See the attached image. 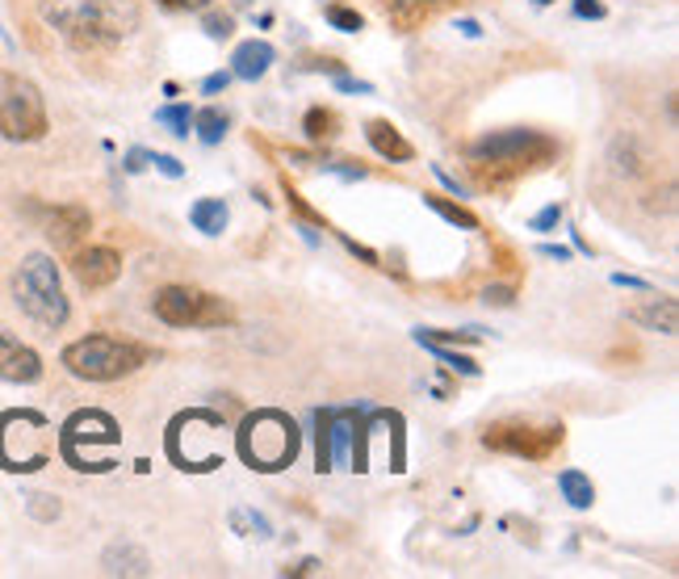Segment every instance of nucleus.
<instances>
[{
  "instance_id": "f257e3e1",
  "label": "nucleus",
  "mask_w": 679,
  "mask_h": 579,
  "mask_svg": "<svg viewBox=\"0 0 679 579\" xmlns=\"http://www.w3.org/2000/svg\"><path fill=\"white\" fill-rule=\"evenodd\" d=\"M43 13L76 50L110 47L139 30L135 0H47Z\"/></svg>"
},
{
  "instance_id": "f03ea898",
  "label": "nucleus",
  "mask_w": 679,
  "mask_h": 579,
  "mask_svg": "<svg viewBox=\"0 0 679 579\" xmlns=\"http://www.w3.org/2000/svg\"><path fill=\"white\" fill-rule=\"evenodd\" d=\"M298 445H303L298 424L278 408L248 411L239 433H235V454L244 458V466H252L260 475H278L285 466H294Z\"/></svg>"
},
{
  "instance_id": "7ed1b4c3",
  "label": "nucleus",
  "mask_w": 679,
  "mask_h": 579,
  "mask_svg": "<svg viewBox=\"0 0 679 579\" xmlns=\"http://www.w3.org/2000/svg\"><path fill=\"white\" fill-rule=\"evenodd\" d=\"M151 362V349L117 337H80L64 349V370L80 383H117Z\"/></svg>"
},
{
  "instance_id": "20e7f679",
  "label": "nucleus",
  "mask_w": 679,
  "mask_h": 579,
  "mask_svg": "<svg viewBox=\"0 0 679 579\" xmlns=\"http://www.w3.org/2000/svg\"><path fill=\"white\" fill-rule=\"evenodd\" d=\"M466 156L474 160V169H491L487 181L495 172H520V169H545L554 164L558 156V144L541 130H487L483 139H474L466 147Z\"/></svg>"
},
{
  "instance_id": "39448f33",
  "label": "nucleus",
  "mask_w": 679,
  "mask_h": 579,
  "mask_svg": "<svg viewBox=\"0 0 679 579\" xmlns=\"http://www.w3.org/2000/svg\"><path fill=\"white\" fill-rule=\"evenodd\" d=\"M13 303L22 307L25 319H34L47 332H59L68 323L71 307L64 298V286H59V269L47 252H30L22 269L13 273Z\"/></svg>"
},
{
  "instance_id": "423d86ee",
  "label": "nucleus",
  "mask_w": 679,
  "mask_h": 579,
  "mask_svg": "<svg viewBox=\"0 0 679 579\" xmlns=\"http://www.w3.org/2000/svg\"><path fill=\"white\" fill-rule=\"evenodd\" d=\"M122 433H117V420L110 411H97V408H84V411H71L68 420H64V429H59V454L68 462L71 470H93V475H105V470H114V462L97 458L93 450L97 445H105V450H114Z\"/></svg>"
},
{
  "instance_id": "0eeeda50",
  "label": "nucleus",
  "mask_w": 679,
  "mask_h": 579,
  "mask_svg": "<svg viewBox=\"0 0 679 579\" xmlns=\"http://www.w3.org/2000/svg\"><path fill=\"white\" fill-rule=\"evenodd\" d=\"M47 101L38 93V84L18 72H0V139L38 144V139H47Z\"/></svg>"
},
{
  "instance_id": "6e6552de",
  "label": "nucleus",
  "mask_w": 679,
  "mask_h": 579,
  "mask_svg": "<svg viewBox=\"0 0 679 579\" xmlns=\"http://www.w3.org/2000/svg\"><path fill=\"white\" fill-rule=\"evenodd\" d=\"M151 311H156V319L168 323V328H223V323H231L235 319V311L218 298V294L197 290V286H181V282L156 290Z\"/></svg>"
},
{
  "instance_id": "1a4fd4ad",
  "label": "nucleus",
  "mask_w": 679,
  "mask_h": 579,
  "mask_svg": "<svg viewBox=\"0 0 679 579\" xmlns=\"http://www.w3.org/2000/svg\"><path fill=\"white\" fill-rule=\"evenodd\" d=\"M563 424H529V420H495L483 433V445L495 454L524 462H545L558 445H563Z\"/></svg>"
},
{
  "instance_id": "9d476101",
  "label": "nucleus",
  "mask_w": 679,
  "mask_h": 579,
  "mask_svg": "<svg viewBox=\"0 0 679 579\" xmlns=\"http://www.w3.org/2000/svg\"><path fill=\"white\" fill-rule=\"evenodd\" d=\"M352 429H357V411L352 408L315 411V470L319 475H331L340 462H349Z\"/></svg>"
},
{
  "instance_id": "9b49d317",
  "label": "nucleus",
  "mask_w": 679,
  "mask_h": 579,
  "mask_svg": "<svg viewBox=\"0 0 679 579\" xmlns=\"http://www.w3.org/2000/svg\"><path fill=\"white\" fill-rule=\"evenodd\" d=\"M71 277H76V282H80L84 290L114 286L117 277H122V257H117L114 248H105V243L80 248V252L71 257Z\"/></svg>"
},
{
  "instance_id": "f8f14e48",
  "label": "nucleus",
  "mask_w": 679,
  "mask_h": 579,
  "mask_svg": "<svg viewBox=\"0 0 679 579\" xmlns=\"http://www.w3.org/2000/svg\"><path fill=\"white\" fill-rule=\"evenodd\" d=\"M38 218H43V231L55 248H76L93 231V215L84 206H43Z\"/></svg>"
},
{
  "instance_id": "ddd939ff",
  "label": "nucleus",
  "mask_w": 679,
  "mask_h": 579,
  "mask_svg": "<svg viewBox=\"0 0 679 579\" xmlns=\"http://www.w3.org/2000/svg\"><path fill=\"white\" fill-rule=\"evenodd\" d=\"M0 378L13 386H34L43 378V357L30 344L13 340L9 332H0Z\"/></svg>"
},
{
  "instance_id": "4468645a",
  "label": "nucleus",
  "mask_w": 679,
  "mask_h": 579,
  "mask_svg": "<svg viewBox=\"0 0 679 579\" xmlns=\"http://www.w3.org/2000/svg\"><path fill=\"white\" fill-rule=\"evenodd\" d=\"M278 64V47L264 43V38H248L231 50V76L235 80H252L257 84L260 76H269V68Z\"/></svg>"
},
{
  "instance_id": "2eb2a0df",
  "label": "nucleus",
  "mask_w": 679,
  "mask_h": 579,
  "mask_svg": "<svg viewBox=\"0 0 679 579\" xmlns=\"http://www.w3.org/2000/svg\"><path fill=\"white\" fill-rule=\"evenodd\" d=\"M365 139L374 147L382 160H391V164H407V160H416V147L403 139V130H395L386 118H370L365 122Z\"/></svg>"
},
{
  "instance_id": "dca6fc26",
  "label": "nucleus",
  "mask_w": 679,
  "mask_h": 579,
  "mask_svg": "<svg viewBox=\"0 0 679 579\" xmlns=\"http://www.w3.org/2000/svg\"><path fill=\"white\" fill-rule=\"evenodd\" d=\"M630 319H633V323H642L646 332L676 337V332H679V303H676V298H650L646 307H633Z\"/></svg>"
},
{
  "instance_id": "f3484780",
  "label": "nucleus",
  "mask_w": 679,
  "mask_h": 579,
  "mask_svg": "<svg viewBox=\"0 0 679 579\" xmlns=\"http://www.w3.org/2000/svg\"><path fill=\"white\" fill-rule=\"evenodd\" d=\"M101 567L110 571V576H151V558L143 546L135 542H114L105 555H101Z\"/></svg>"
},
{
  "instance_id": "a211bd4d",
  "label": "nucleus",
  "mask_w": 679,
  "mask_h": 579,
  "mask_svg": "<svg viewBox=\"0 0 679 579\" xmlns=\"http://www.w3.org/2000/svg\"><path fill=\"white\" fill-rule=\"evenodd\" d=\"M189 223H193L202 236H223L227 223H231V211H227L223 197H197V202L189 206Z\"/></svg>"
},
{
  "instance_id": "6ab92c4d",
  "label": "nucleus",
  "mask_w": 679,
  "mask_h": 579,
  "mask_svg": "<svg viewBox=\"0 0 679 579\" xmlns=\"http://www.w3.org/2000/svg\"><path fill=\"white\" fill-rule=\"evenodd\" d=\"M558 491H563V500L575 508V512H587V508L596 504V487H591V479H587L584 470H575V466L558 470Z\"/></svg>"
},
{
  "instance_id": "aec40b11",
  "label": "nucleus",
  "mask_w": 679,
  "mask_h": 579,
  "mask_svg": "<svg viewBox=\"0 0 679 579\" xmlns=\"http://www.w3.org/2000/svg\"><path fill=\"white\" fill-rule=\"evenodd\" d=\"M227 126H231V118H227L218 105H206V110H197V114H193V135H197L206 147L223 144V139H227Z\"/></svg>"
},
{
  "instance_id": "412c9836",
  "label": "nucleus",
  "mask_w": 679,
  "mask_h": 579,
  "mask_svg": "<svg viewBox=\"0 0 679 579\" xmlns=\"http://www.w3.org/2000/svg\"><path fill=\"white\" fill-rule=\"evenodd\" d=\"M303 130H306V139H310V144L336 139V135H340V114H336V110H324V105H315V110H306Z\"/></svg>"
},
{
  "instance_id": "4be33fe9",
  "label": "nucleus",
  "mask_w": 679,
  "mask_h": 579,
  "mask_svg": "<svg viewBox=\"0 0 679 579\" xmlns=\"http://www.w3.org/2000/svg\"><path fill=\"white\" fill-rule=\"evenodd\" d=\"M423 206L437 211V215L445 218V223H453V227H462V231H478V218L469 215L462 202H449L441 193H423Z\"/></svg>"
},
{
  "instance_id": "5701e85b",
  "label": "nucleus",
  "mask_w": 679,
  "mask_h": 579,
  "mask_svg": "<svg viewBox=\"0 0 679 579\" xmlns=\"http://www.w3.org/2000/svg\"><path fill=\"white\" fill-rule=\"evenodd\" d=\"M416 344H423L437 362H445L453 374H462V378H478V362H469L466 353H457L453 344H437V340H416Z\"/></svg>"
},
{
  "instance_id": "b1692460",
  "label": "nucleus",
  "mask_w": 679,
  "mask_h": 579,
  "mask_svg": "<svg viewBox=\"0 0 679 579\" xmlns=\"http://www.w3.org/2000/svg\"><path fill=\"white\" fill-rule=\"evenodd\" d=\"M156 122L168 126V135H177V139H189V126H193V110L181 105V101H172V105H160L156 110Z\"/></svg>"
},
{
  "instance_id": "393cba45",
  "label": "nucleus",
  "mask_w": 679,
  "mask_h": 579,
  "mask_svg": "<svg viewBox=\"0 0 679 579\" xmlns=\"http://www.w3.org/2000/svg\"><path fill=\"white\" fill-rule=\"evenodd\" d=\"M324 18H328V25L331 30H340V34H357V30H365V18H361L357 9H344V4H328Z\"/></svg>"
},
{
  "instance_id": "a878e982",
  "label": "nucleus",
  "mask_w": 679,
  "mask_h": 579,
  "mask_svg": "<svg viewBox=\"0 0 679 579\" xmlns=\"http://www.w3.org/2000/svg\"><path fill=\"white\" fill-rule=\"evenodd\" d=\"M416 340H437V344H478L483 332L466 328V332H445V328H416Z\"/></svg>"
},
{
  "instance_id": "bb28decb",
  "label": "nucleus",
  "mask_w": 679,
  "mask_h": 579,
  "mask_svg": "<svg viewBox=\"0 0 679 579\" xmlns=\"http://www.w3.org/2000/svg\"><path fill=\"white\" fill-rule=\"evenodd\" d=\"M231 525H235L239 533H257V537H269V533H273V525H269V521H264L260 512H248V508H235V512H231Z\"/></svg>"
},
{
  "instance_id": "cd10ccee",
  "label": "nucleus",
  "mask_w": 679,
  "mask_h": 579,
  "mask_svg": "<svg viewBox=\"0 0 679 579\" xmlns=\"http://www.w3.org/2000/svg\"><path fill=\"white\" fill-rule=\"evenodd\" d=\"M202 30H206L211 43H227L235 34V18L231 13H206V18H202Z\"/></svg>"
},
{
  "instance_id": "c85d7f7f",
  "label": "nucleus",
  "mask_w": 679,
  "mask_h": 579,
  "mask_svg": "<svg viewBox=\"0 0 679 579\" xmlns=\"http://www.w3.org/2000/svg\"><path fill=\"white\" fill-rule=\"evenodd\" d=\"M25 508H30V516L34 521H55L64 508H59V500L55 496H43V491H34V496H25Z\"/></svg>"
},
{
  "instance_id": "c756f323",
  "label": "nucleus",
  "mask_w": 679,
  "mask_h": 579,
  "mask_svg": "<svg viewBox=\"0 0 679 579\" xmlns=\"http://www.w3.org/2000/svg\"><path fill=\"white\" fill-rule=\"evenodd\" d=\"M563 218H566L563 206H558V202H550L545 211H537V215L529 218V231H541V236H545V231H558V223H563Z\"/></svg>"
},
{
  "instance_id": "7c9ffc66",
  "label": "nucleus",
  "mask_w": 679,
  "mask_h": 579,
  "mask_svg": "<svg viewBox=\"0 0 679 579\" xmlns=\"http://www.w3.org/2000/svg\"><path fill=\"white\" fill-rule=\"evenodd\" d=\"M570 13H575L579 22H604V18H609L604 0H575V4H570Z\"/></svg>"
},
{
  "instance_id": "2f4dec72",
  "label": "nucleus",
  "mask_w": 679,
  "mask_h": 579,
  "mask_svg": "<svg viewBox=\"0 0 679 579\" xmlns=\"http://www.w3.org/2000/svg\"><path fill=\"white\" fill-rule=\"evenodd\" d=\"M151 164L165 172L168 181H181V177H185V164H181L177 156H165V151H151Z\"/></svg>"
},
{
  "instance_id": "473e14b6",
  "label": "nucleus",
  "mask_w": 679,
  "mask_h": 579,
  "mask_svg": "<svg viewBox=\"0 0 679 579\" xmlns=\"http://www.w3.org/2000/svg\"><path fill=\"white\" fill-rule=\"evenodd\" d=\"M147 164H151V151H147V147H131V151L122 156V169L131 172V177H139Z\"/></svg>"
},
{
  "instance_id": "72a5a7b5",
  "label": "nucleus",
  "mask_w": 679,
  "mask_h": 579,
  "mask_svg": "<svg viewBox=\"0 0 679 579\" xmlns=\"http://www.w3.org/2000/svg\"><path fill=\"white\" fill-rule=\"evenodd\" d=\"M483 303H487V307H512L516 290L512 286H487L483 290Z\"/></svg>"
},
{
  "instance_id": "f704fd0d",
  "label": "nucleus",
  "mask_w": 679,
  "mask_h": 579,
  "mask_svg": "<svg viewBox=\"0 0 679 579\" xmlns=\"http://www.w3.org/2000/svg\"><path fill=\"white\" fill-rule=\"evenodd\" d=\"M231 80H235L231 72H211V76H206V80H202V93H206V96L227 93V89H231Z\"/></svg>"
},
{
  "instance_id": "c9c22d12",
  "label": "nucleus",
  "mask_w": 679,
  "mask_h": 579,
  "mask_svg": "<svg viewBox=\"0 0 679 579\" xmlns=\"http://www.w3.org/2000/svg\"><path fill=\"white\" fill-rule=\"evenodd\" d=\"M324 169L336 172V177H344V181H365V177H370L361 164H349V160H336V164H324Z\"/></svg>"
},
{
  "instance_id": "e433bc0d",
  "label": "nucleus",
  "mask_w": 679,
  "mask_h": 579,
  "mask_svg": "<svg viewBox=\"0 0 679 579\" xmlns=\"http://www.w3.org/2000/svg\"><path fill=\"white\" fill-rule=\"evenodd\" d=\"M336 89H340V93H374V84H370V80H352L349 72H340L336 76Z\"/></svg>"
},
{
  "instance_id": "4c0bfd02",
  "label": "nucleus",
  "mask_w": 679,
  "mask_h": 579,
  "mask_svg": "<svg viewBox=\"0 0 679 579\" xmlns=\"http://www.w3.org/2000/svg\"><path fill=\"white\" fill-rule=\"evenodd\" d=\"M340 240H344V248H349L352 257H361V261H365V265H374V269H382V261H377V252H374V248H365V243H357V240H349V236H340Z\"/></svg>"
},
{
  "instance_id": "58836bf2",
  "label": "nucleus",
  "mask_w": 679,
  "mask_h": 579,
  "mask_svg": "<svg viewBox=\"0 0 679 579\" xmlns=\"http://www.w3.org/2000/svg\"><path fill=\"white\" fill-rule=\"evenodd\" d=\"M612 286L637 290V294H650V282H642V277H633V273H612Z\"/></svg>"
},
{
  "instance_id": "ea45409f",
  "label": "nucleus",
  "mask_w": 679,
  "mask_h": 579,
  "mask_svg": "<svg viewBox=\"0 0 679 579\" xmlns=\"http://www.w3.org/2000/svg\"><path fill=\"white\" fill-rule=\"evenodd\" d=\"M160 9H168V13H189V9H206L211 0H156Z\"/></svg>"
},
{
  "instance_id": "a19ab883",
  "label": "nucleus",
  "mask_w": 679,
  "mask_h": 579,
  "mask_svg": "<svg viewBox=\"0 0 679 579\" xmlns=\"http://www.w3.org/2000/svg\"><path fill=\"white\" fill-rule=\"evenodd\" d=\"M432 177H437V181H441V185H445L449 193H457V197H466V185H457V177H449V172L441 169V164H432Z\"/></svg>"
},
{
  "instance_id": "79ce46f5",
  "label": "nucleus",
  "mask_w": 679,
  "mask_h": 579,
  "mask_svg": "<svg viewBox=\"0 0 679 579\" xmlns=\"http://www.w3.org/2000/svg\"><path fill=\"white\" fill-rule=\"evenodd\" d=\"M306 72H331V76H340V72H344V64H340V59H310V64H306Z\"/></svg>"
},
{
  "instance_id": "37998d69",
  "label": "nucleus",
  "mask_w": 679,
  "mask_h": 579,
  "mask_svg": "<svg viewBox=\"0 0 679 579\" xmlns=\"http://www.w3.org/2000/svg\"><path fill=\"white\" fill-rule=\"evenodd\" d=\"M537 252H541V257H550V261H558V265H563V261H570V248H563V243H541Z\"/></svg>"
},
{
  "instance_id": "c03bdc74",
  "label": "nucleus",
  "mask_w": 679,
  "mask_h": 579,
  "mask_svg": "<svg viewBox=\"0 0 679 579\" xmlns=\"http://www.w3.org/2000/svg\"><path fill=\"white\" fill-rule=\"evenodd\" d=\"M457 30H462L466 38H478V34H483V25H478V22H469V18H466V22H457Z\"/></svg>"
},
{
  "instance_id": "a18cd8bd",
  "label": "nucleus",
  "mask_w": 679,
  "mask_h": 579,
  "mask_svg": "<svg viewBox=\"0 0 679 579\" xmlns=\"http://www.w3.org/2000/svg\"><path fill=\"white\" fill-rule=\"evenodd\" d=\"M533 4H541V9H545V4H554V0H533Z\"/></svg>"
}]
</instances>
